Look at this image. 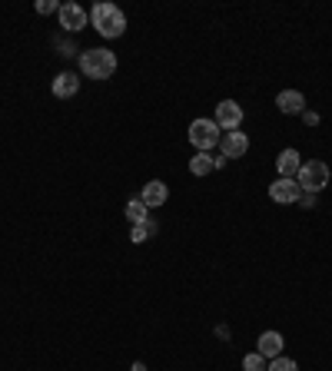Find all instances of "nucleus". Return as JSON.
<instances>
[{
	"label": "nucleus",
	"mask_w": 332,
	"mask_h": 371,
	"mask_svg": "<svg viewBox=\"0 0 332 371\" xmlns=\"http://www.w3.org/2000/svg\"><path fill=\"white\" fill-rule=\"evenodd\" d=\"M90 23H93L97 33L107 37V40H117V37H123V30H126V17H123V11L113 7V4H93Z\"/></svg>",
	"instance_id": "f257e3e1"
},
{
	"label": "nucleus",
	"mask_w": 332,
	"mask_h": 371,
	"mask_svg": "<svg viewBox=\"0 0 332 371\" xmlns=\"http://www.w3.org/2000/svg\"><path fill=\"white\" fill-rule=\"evenodd\" d=\"M80 70L87 73V80H110L113 73H117V54L103 50V47L83 50V54H80Z\"/></svg>",
	"instance_id": "f03ea898"
},
{
	"label": "nucleus",
	"mask_w": 332,
	"mask_h": 371,
	"mask_svg": "<svg viewBox=\"0 0 332 371\" xmlns=\"http://www.w3.org/2000/svg\"><path fill=\"white\" fill-rule=\"evenodd\" d=\"M329 179H332V173H329V166L326 163H319V159H309V163H302L299 166V173H296V183H299V189L302 193H322L326 186H329Z\"/></svg>",
	"instance_id": "7ed1b4c3"
},
{
	"label": "nucleus",
	"mask_w": 332,
	"mask_h": 371,
	"mask_svg": "<svg viewBox=\"0 0 332 371\" xmlns=\"http://www.w3.org/2000/svg\"><path fill=\"white\" fill-rule=\"evenodd\" d=\"M189 142L196 146L199 153H210L213 146H220V140H223V133H220V126L213 120H193L189 123Z\"/></svg>",
	"instance_id": "20e7f679"
},
{
	"label": "nucleus",
	"mask_w": 332,
	"mask_h": 371,
	"mask_svg": "<svg viewBox=\"0 0 332 371\" xmlns=\"http://www.w3.org/2000/svg\"><path fill=\"white\" fill-rule=\"evenodd\" d=\"M213 123H216L220 130H239V126H243V107H239L236 99H220Z\"/></svg>",
	"instance_id": "39448f33"
},
{
	"label": "nucleus",
	"mask_w": 332,
	"mask_h": 371,
	"mask_svg": "<svg viewBox=\"0 0 332 371\" xmlns=\"http://www.w3.org/2000/svg\"><path fill=\"white\" fill-rule=\"evenodd\" d=\"M299 196H302V189H299L296 179L279 176L276 183L269 186V199H273V202H279V206H292V202H299Z\"/></svg>",
	"instance_id": "423d86ee"
},
{
	"label": "nucleus",
	"mask_w": 332,
	"mask_h": 371,
	"mask_svg": "<svg viewBox=\"0 0 332 371\" xmlns=\"http://www.w3.org/2000/svg\"><path fill=\"white\" fill-rule=\"evenodd\" d=\"M246 150H249V136H246L243 130H230V133H223V140H220V153L226 156V159H239V156H246Z\"/></svg>",
	"instance_id": "0eeeda50"
},
{
	"label": "nucleus",
	"mask_w": 332,
	"mask_h": 371,
	"mask_svg": "<svg viewBox=\"0 0 332 371\" xmlns=\"http://www.w3.org/2000/svg\"><path fill=\"white\" fill-rule=\"evenodd\" d=\"M57 17H60V27L64 30H70V33H77V30H83L87 27V11L80 7V4H60V11H57Z\"/></svg>",
	"instance_id": "6e6552de"
},
{
	"label": "nucleus",
	"mask_w": 332,
	"mask_h": 371,
	"mask_svg": "<svg viewBox=\"0 0 332 371\" xmlns=\"http://www.w3.org/2000/svg\"><path fill=\"white\" fill-rule=\"evenodd\" d=\"M140 199H143V206H146V209L166 206V199H170V186H166L163 179H150V183L143 186V193H140Z\"/></svg>",
	"instance_id": "1a4fd4ad"
},
{
	"label": "nucleus",
	"mask_w": 332,
	"mask_h": 371,
	"mask_svg": "<svg viewBox=\"0 0 332 371\" xmlns=\"http://www.w3.org/2000/svg\"><path fill=\"white\" fill-rule=\"evenodd\" d=\"M283 348H286V341H283V335H279V332H263V335H259V341H256V351H259L266 361L279 358V355H283Z\"/></svg>",
	"instance_id": "9d476101"
},
{
	"label": "nucleus",
	"mask_w": 332,
	"mask_h": 371,
	"mask_svg": "<svg viewBox=\"0 0 332 371\" xmlns=\"http://www.w3.org/2000/svg\"><path fill=\"white\" fill-rule=\"evenodd\" d=\"M50 90H54V97H60V99H70V97H77V90H80V77L77 73H57L54 77V83H50Z\"/></svg>",
	"instance_id": "9b49d317"
},
{
	"label": "nucleus",
	"mask_w": 332,
	"mask_h": 371,
	"mask_svg": "<svg viewBox=\"0 0 332 371\" xmlns=\"http://www.w3.org/2000/svg\"><path fill=\"white\" fill-rule=\"evenodd\" d=\"M276 107L289 116H296V113H306V97L299 93V90H283L276 97Z\"/></svg>",
	"instance_id": "f8f14e48"
},
{
	"label": "nucleus",
	"mask_w": 332,
	"mask_h": 371,
	"mask_svg": "<svg viewBox=\"0 0 332 371\" xmlns=\"http://www.w3.org/2000/svg\"><path fill=\"white\" fill-rule=\"evenodd\" d=\"M299 150H283L279 153V159H276V169H279V176H286V179H292V176L299 173Z\"/></svg>",
	"instance_id": "ddd939ff"
},
{
	"label": "nucleus",
	"mask_w": 332,
	"mask_h": 371,
	"mask_svg": "<svg viewBox=\"0 0 332 371\" xmlns=\"http://www.w3.org/2000/svg\"><path fill=\"white\" fill-rule=\"evenodd\" d=\"M213 159H216L213 153H196L193 159H189V173H193V176H210L213 169H216Z\"/></svg>",
	"instance_id": "4468645a"
},
{
	"label": "nucleus",
	"mask_w": 332,
	"mask_h": 371,
	"mask_svg": "<svg viewBox=\"0 0 332 371\" xmlns=\"http://www.w3.org/2000/svg\"><path fill=\"white\" fill-rule=\"evenodd\" d=\"M126 219H130L133 226H140V222H146V219H150V209L143 206V199H140V196L126 202Z\"/></svg>",
	"instance_id": "2eb2a0df"
},
{
	"label": "nucleus",
	"mask_w": 332,
	"mask_h": 371,
	"mask_svg": "<svg viewBox=\"0 0 332 371\" xmlns=\"http://www.w3.org/2000/svg\"><path fill=\"white\" fill-rule=\"evenodd\" d=\"M156 232H160V226H156L153 219H146V222H140V226H133V232H130V242H146V239H153Z\"/></svg>",
	"instance_id": "dca6fc26"
},
{
	"label": "nucleus",
	"mask_w": 332,
	"mask_h": 371,
	"mask_svg": "<svg viewBox=\"0 0 332 371\" xmlns=\"http://www.w3.org/2000/svg\"><path fill=\"white\" fill-rule=\"evenodd\" d=\"M243 371H269V361H266L259 351H253V355L243 358Z\"/></svg>",
	"instance_id": "f3484780"
},
{
	"label": "nucleus",
	"mask_w": 332,
	"mask_h": 371,
	"mask_svg": "<svg viewBox=\"0 0 332 371\" xmlns=\"http://www.w3.org/2000/svg\"><path fill=\"white\" fill-rule=\"evenodd\" d=\"M269 371H299V365L292 358H283V355H279V358L269 361Z\"/></svg>",
	"instance_id": "a211bd4d"
},
{
	"label": "nucleus",
	"mask_w": 332,
	"mask_h": 371,
	"mask_svg": "<svg viewBox=\"0 0 332 371\" xmlns=\"http://www.w3.org/2000/svg\"><path fill=\"white\" fill-rule=\"evenodd\" d=\"M54 11H60V4H57V0H40V4H37V13H54Z\"/></svg>",
	"instance_id": "6ab92c4d"
},
{
	"label": "nucleus",
	"mask_w": 332,
	"mask_h": 371,
	"mask_svg": "<svg viewBox=\"0 0 332 371\" xmlns=\"http://www.w3.org/2000/svg\"><path fill=\"white\" fill-rule=\"evenodd\" d=\"M299 206L312 209V206H316V196H312V193H302V196H299Z\"/></svg>",
	"instance_id": "aec40b11"
},
{
	"label": "nucleus",
	"mask_w": 332,
	"mask_h": 371,
	"mask_svg": "<svg viewBox=\"0 0 332 371\" xmlns=\"http://www.w3.org/2000/svg\"><path fill=\"white\" fill-rule=\"evenodd\" d=\"M302 120L309 123V126H316V123H319V116H316V113H309V109H306V113H302Z\"/></svg>",
	"instance_id": "412c9836"
}]
</instances>
